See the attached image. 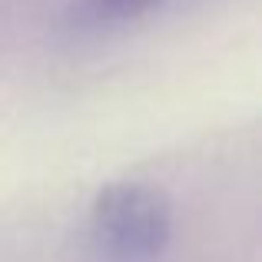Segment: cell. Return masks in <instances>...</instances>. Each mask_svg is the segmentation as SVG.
I'll return each mask as SVG.
<instances>
[{"label":"cell","instance_id":"6da1fadb","mask_svg":"<svg viewBox=\"0 0 262 262\" xmlns=\"http://www.w3.org/2000/svg\"><path fill=\"white\" fill-rule=\"evenodd\" d=\"M93 236L120 259H153L166 249L173 232V203L160 186L110 183L90 209Z\"/></svg>","mask_w":262,"mask_h":262},{"label":"cell","instance_id":"7a4b0ae2","mask_svg":"<svg viewBox=\"0 0 262 262\" xmlns=\"http://www.w3.org/2000/svg\"><path fill=\"white\" fill-rule=\"evenodd\" d=\"M163 4L166 0H80V10L93 20H133Z\"/></svg>","mask_w":262,"mask_h":262}]
</instances>
